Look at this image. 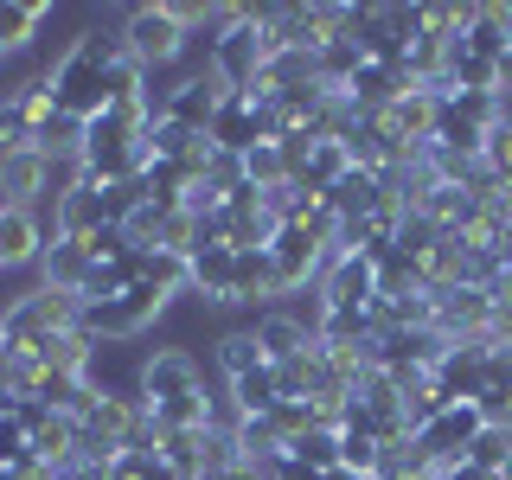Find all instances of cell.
I'll use <instances>...</instances> for the list:
<instances>
[{
	"label": "cell",
	"mask_w": 512,
	"mask_h": 480,
	"mask_svg": "<svg viewBox=\"0 0 512 480\" xmlns=\"http://www.w3.org/2000/svg\"><path fill=\"white\" fill-rule=\"evenodd\" d=\"M64 327H84V295H64V288H26L0 308V352H32L39 340H52Z\"/></svg>",
	"instance_id": "cell-1"
},
{
	"label": "cell",
	"mask_w": 512,
	"mask_h": 480,
	"mask_svg": "<svg viewBox=\"0 0 512 480\" xmlns=\"http://www.w3.org/2000/svg\"><path fill=\"white\" fill-rule=\"evenodd\" d=\"M116 32H122L128 58H135L148 77H167L173 64L186 58V45H192V32L180 26V13H173V7H128Z\"/></svg>",
	"instance_id": "cell-2"
},
{
	"label": "cell",
	"mask_w": 512,
	"mask_h": 480,
	"mask_svg": "<svg viewBox=\"0 0 512 480\" xmlns=\"http://www.w3.org/2000/svg\"><path fill=\"white\" fill-rule=\"evenodd\" d=\"M167 288H154V282H135V288H122V295H109V301H84V333L96 346H122V340H135V333H148L160 314H167Z\"/></svg>",
	"instance_id": "cell-3"
},
{
	"label": "cell",
	"mask_w": 512,
	"mask_h": 480,
	"mask_svg": "<svg viewBox=\"0 0 512 480\" xmlns=\"http://www.w3.org/2000/svg\"><path fill=\"white\" fill-rule=\"evenodd\" d=\"M269 263H276V288H282V295H301V288L320 282V269L333 263V244L314 231V224H276V237H269Z\"/></svg>",
	"instance_id": "cell-4"
},
{
	"label": "cell",
	"mask_w": 512,
	"mask_h": 480,
	"mask_svg": "<svg viewBox=\"0 0 512 480\" xmlns=\"http://www.w3.org/2000/svg\"><path fill=\"white\" fill-rule=\"evenodd\" d=\"M205 391V372H199V359H192L186 346H160L141 359V372H135V397L148 410L160 404H180V397H199Z\"/></svg>",
	"instance_id": "cell-5"
},
{
	"label": "cell",
	"mask_w": 512,
	"mask_h": 480,
	"mask_svg": "<svg viewBox=\"0 0 512 480\" xmlns=\"http://www.w3.org/2000/svg\"><path fill=\"white\" fill-rule=\"evenodd\" d=\"M320 308L327 314H372L378 308V263L359 250H340L327 269H320Z\"/></svg>",
	"instance_id": "cell-6"
},
{
	"label": "cell",
	"mask_w": 512,
	"mask_h": 480,
	"mask_svg": "<svg viewBox=\"0 0 512 480\" xmlns=\"http://www.w3.org/2000/svg\"><path fill=\"white\" fill-rule=\"evenodd\" d=\"M487 359H493V333L487 340H448L442 359L429 365V384H436L448 404H474L480 384H487Z\"/></svg>",
	"instance_id": "cell-7"
},
{
	"label": "cell",
	"mask_w": 512,
	"mask_h": 480,
	"mask_svg": "<svg viewBox=\"0 0 512 480\" xmlns=\"http://www.w3.org/2000/svg\"><path fill=\"white\" fill-rule=\"evenodd\" d=\"M487 429V416H480V404H448L436 423L416 436V448H423L436 468H455V461H468V448H474V436Z\"/></svg>",
	"instance_id": "cell-8"
},
{
	"label": "cell",
	"mask_w": 512,
	"mask_h": 480,
	"mask_svg": "<svg viewBox=\"0 0 512 480\" xmlns=\"http://www.w3.org/2000/svg\"><path fill=\"white\" fill-rule=\"evenodd\" d=\"M231 288H237V250L231 244H199L186 256V295L218 301V308H237Z\"/></svg>",
	"instance_id": "cell-9"
},
{
	"label": "cell",
	"mask_w": 512,
	"mask_h": 480,
	"mask_svg": "<svg viewBox=\"0 0 512 480\" xmlns=\"http://www.w3.org/2000/svg\"><path fill=\"white\" fill-rule=\"evenodd\" d=\"M256 327V346H263V359L269 365H288L295 352H308L314 346V327H308V314H295V308H263L250 320Z\"/></svg>",
	"instance_id": "cell-10"
},
{
	"label": "cell",
	"mask_w": 512,
	"mask_h": 480,
	"mask_svg": "<svg viewBox=\"0 0 512 480\" xmlns=\"http://www.w3.org/2000/svg\"><path fill=\"white\" fill-rule=\"evenodd\" d=\"M212 141H218L224 154H250L256 141H263V90L224 96V109H218V122H212Z\"/></svg>",
	"instance_id": "cell-11"
},
{
	"label": "cell",
	"mask_w": 512,
	"mask_h": 480,
	"mask_svg": "<svg viewBox=\"0 0 512 480\" xmlns=\"http://www.w3.org/2000/svg\"><path fill=\"white\" fill-rule=\"evenodd\" d=\"M96 276V256L84 250V237H52L39 256V282L64 288V295H84V282Z\"/></svg>",
	"instance_id": "cell-12"
},
{
	"label": "cell",
	"mask_w": 512,
	"mask_h": 480,
	"mask_svg": "<svg viewBox=\"0 0 512 480\" xmlns=\"http://www.w3.org/2000/svg\"><path fill=\"white\" fill-rule=\"evenodd\" d=\"M45 244H52V231L39 212H0V269H39Z\"/></svg>",
	"instance_id": "cell-13"
},
{
	"label": "cell",
	"mask_w": 512,
	"mask_h": 480,
	"mask_svg": "<svg viewBox=\"0 0 512 480\" xmlns=\"http://www.w3.org/2000/svg\"><path fill=\"white\" fill-rule=\"evenodd\" d=\"M404 90H416L404 71H384V64H359V71H352V84H346V103H352V116H384V109H391Z\"/></svg>",
	"instance_id": "cell-14"
},
{
	"label": "cell",
	"mask_w": 512,
	"mask_h": 480,
	"mask_svg": "<svg viewBox=\"0 0 512 480\" xmlns=\"http://www.w3.org/2000/svg\"><path fill=\"white\" fill-rule=\"evenodd\" d=\"M224 391H231V416H237V423H244V416H269L282 404L276 365H256V372H244V378H224Z\"/></svg>",
	"instance_id": "cell-15"
},
{
	"label": "cell",
	"mask_w": 512,
	"mask_h": 480,
	"mask_svg": "<svg viewBox=\"0 0 512 480\" xmlns=\"http://www.w3.org/2000/svg\"><path fill=\"white\" fill-rule=\"evenodd\" d=\"M461 45H468L474 58L500 64L512 52V7H474V26L461 32Z\"/></svg>",
	"instance_id": "cell-16"
},
{
	"label": "cell",
	"mask_w": 512,
	"mask_h": 480,
	"mask_svg": "<svg viewBox=\"0 0 512 480\" xmlns=\"http://www.w3.org/2000/svg\"><path fill=\"white\" fill-rule=\"evenodd\" d=\"M39 26H45V0H20V7H0V58L26 52Z\"/></svg>",
	"instance_id": "cell-17"
},
{
	"label": "cell",
	"mask_w": 512,
	"mask_h": 480,
	"mask_svg": "<svg viewBox=\"0 0 512 480\" xmlns=\"http://www.w3.org/2000/svg\"><path fill=\"white\" fill-rule=\"evenodd\" d=\"M205 148V135L199 128H186V122H148V160H192Z\"/></svg>",
	"instance_id": "cell-18"
},
{
	"label": "cell",
	"mask_w": 512,
	"mask_h": 480,
	"mask_svg": "<svg viewBox=\"0 0 512 480\" xmlns=\"http://www.w3.org/2000/svg\"><path fill=\"white\" fill-rule=\"evenodd\" d=\"M244 180L256 192H276V186L295 180V173H288V160H282V141H256V148L244 154Z\"/></svg>",
	"instance_id": "cell-19"
},
{
	"label": "cell",
	"mask_w": 512,
	"mask_h": 480,
	"mask_svg": "<svg viewBox=\"0 0 512 480\" xmlns=\"http://www.w3.org/2000/svg\"><path fill=\"white\" fill-rule=\"evenodd\" d=\"M218 365H224V378H244V372H256V365H269L263 359V346H256V327H231L218 340Z\"/></svg>",
	"instance_id": "cell-20"
},
{
	"label": "cell",
	"mask_w": 512,
	"mask_h": 480,
	"mask_svg": "<svg viewBox=\"0 0 512 480\" xmlns=\"http://www.w3.org/2000/svg\"><path fill=\"white\" fill-rule=\"evenodd\" d=\"M340 468L378 480V468H384V442L372 436V429H340Z\"/></svg>",
	"instance_id": "cell-21"
},
{
	"label": "cell",
	"mask_w": 512,
	"mask_h": 480,
	"mask_svg": "<svg viewBox=\"0 0 512 480\" xmlns=\"http://www.w3.org/2000/svg\"><path fill=\"white\" fill-rule=\"evenodd\" d=\"M103 480H180V474H173L167 461L154 455V442H148V448H122V455L109 461V474H103Z\"/></svg>",
	"instance_id": "cell-22"
},
{
	"label": "cell",
	"mask_w": 512,
	"mask_h": 480,
	"mask_svg": "<svg viewBox=\"0 0 512 480\" xmlns=\"http://www.w3.org/2000/svg\"><path fill=\"white\" fill-rule=\"evenodd\" d=\"M468 461H474L480 474H506V468H512V436H506L500 423H487V429H480V436H474Z\"/></svg>",
	"instance_id": "cell-23"
},
{
	"label": "cell",
	"mask_w": 512,
	"mask_h": 480,
	"mask_svg": "<svg viewBox=\"0 0 512 480\" xmlns=\"http://www.w3.org/2000/svg\"><path fill=\"white\" fill-rule=\"evenodd\" d=\"M288 455H295V461H308L314 474H333V468H340V429H314V436L288 442Z\"/></svg>",
	"instance_id": "cell-24"
},
{
	"label": "cell",
	"mask_w": 512,
	"mask_h": 480,
	"mask_svg": "<svg viewBox=\"0 0 512 480\" xmlns=\"http://www.w3.org/2000/svg\"><path fill=\"white\" fill-rule=\"evenodd\" d=\"M263 474H269V480H320V474L308 468V461H295V455H276Z\"/></svg>",
	"instance_id": "cell-25"
},
{
	"label": "cell",
	"mask_w": 512,
	"mask_h": 480,
	"mask_svg": "<svg viewBox=\"0 0 512 480\" xmlns=\"http://www.w3.org/2000/svg\"><path fill=\"white\" fill-rule=\"evenodd\" d=\"M224 480H269V474H263V468H250V461H237V468L224 474Z\"/></svg>",
	"instance_id": "cell-26"
},
{
	"label": "cell",
	"mask_w": 512,
	"mask_h": 480,
	"mask_svg": "<svg viewBox=\"0 0 512 480\" xmlns=\"http://www.w3.org/2000/svg\"><path fill=\"white\" fill-rule=\"evenodd\" d=\"M320 480H372V474H352V468H333V474H320Z\"/></svg>",
	"instance_id": "cell-27"
},
{
	"label": "cell",
	"mask_w": 512,
	"mask_h": 480,
	"mask_svg": "<svg viewBox=\"0 0 512 480\" xmlns=\"http://www.w3.org/2000/svg\"><path fill=\"white\" fill-rule=\"evenodd\" d=\"M506 436H512V423H506Z\"/></svg>",
	"instance_id": "cell-28"
}]
</instances>
